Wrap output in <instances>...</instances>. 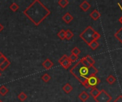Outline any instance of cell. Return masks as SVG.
I'll list each match as a JSON object with an SVG mask.
<instances>
[{"instance_id": "8992f818", "label": "cell", "mask_w": 122, "mask_h": 102, "mask_svg": "<svg viewBox=\"0 0 122 102\" xmlns=\"http://www.w3.org/2000/svg\"><path fill=\"white\" fill-rule=\"evenodd\" d=\"M59 64L66 70H67L68 68L70 67L71 66V60H69V57L66 55H64L59 60Z\"/></svg>"}, {"instance_id": "30bf717a", "label": "cell", "mask_w": 122, "mask_h": 102, "mask_svg": "<svg viewBox=\"0 0 122 102\" xmlns=\"http://www.w3.org/2000/svg\"><path fill=\"white\" fill-rule=\"evenodd\" d=\"M80 8H81V9L83 11H84V12H86V11H87L90 8H91V4L87 1H84L81 4H80Z\"/></svg>"}, {"instance_id": "7402d4cb", "label": "cell", "mask_w": 122, "mask_h": 102, "mask_svg": "<svg viewBox=\"0 0 122 102\" xmlns=\"http://www.w3.org/2000/svg\"><path fill=\"white\" fill-rule=\"evenodd\" d=\"M69 1L68 0H59L58 1V4L61 7V8H65L66 6L69 4Z\"/></svg>"}, {"instance_id": "1f68e13d", "label": "cell", "mask_w": 122, "mask_h": 102, "mask_svg": "<svg viewBox=\"0 0 122 102\" xmlns=\"http://www.w3.org/2000/svg\"><path fill=\"white\" fill-rule=\"evenodd\" d=\"M119 22H120V23L122 24V17L119 19Z\"/></svg>"}, {"instance_id": "cb8c5ba5", "label": "cell", "mask_w": 122, "mask_h": 102, "mask_svg": "<svg viewBox=\"0 0 122 102\" xmlns=\"http://www.w3.org/2000/svg\"><path fill=\"white\" fill-rule=\"evenodd\" d=\"M51 79V76H50L49 74H46V73L44 74V75H43L42 77H41V80H42L44 82H49Z\"/></svg>"}, {"instance_id": "7c38bea8", "label": "cell", "mask_w": 122, "mask_h": 102, "mask_svg": "<svg viewBox=\"0 0 122 102\" xmlns=\"http://www.w3.org/2000/svg\"><path fill=\"white\" fill-rule=\"evenodd\" d=\"M62 89H63V91H64V93L69 94V93H71L73 91V87H72V86L69 83H66V84H65L63 86Z\"/></svg>"}, {"instance_id": "ffe728a7", "label": "cell", "mask_w": 122, "mask_h": 102, "mask_svg": "<svg viewBox=\"0 0 122 102\" xmlns=\"http://www.w3.org/2000/svg\"><path fill=\"white\" fill-rule=\"evenodd\" d=\"M88 45H89L92 50H96V49L99 47V43H98L97 40H94V41H92L91 43H89Z\"/></svg>"}, {"instance_id": "e575fe53", "label": "cell", "mask_w": 122, "mask_h": 102, "mask_svg": "<svg viewBox=\"0 0 122 102\" xmlns=\"http://www.w3.org/2000/svg\"><path fill=\"white\" fill-rule=\"evenodd\" d=\"M0 102H2V101H1V100H0Z\"/></svg>"}, {"instance_id": "277c9868", "label": "cell", "mask_w": 122, "mask_h": 102, "mask_svg": "<svg viewBox=\"0 0 122 102\" xmlns=\"http://www.w3.org/2000/svg\"><path fill=\"white\" fill-rule=\"evenodd\" d=\"M97 102H111L112 97L104 89L100 91L99 94L94 99Z\"/></svg>"}, {"instance_id": "7a4b0ae2", "label": "cell", "mask_w": 122, "mask_h": 102, "mask_svg": "<svg viewBox=\"0 0 122 102\" xmlns=\"http://www.w3.org/2000/svg\"><path fill=\"white\" fill-rule=\"evenodd\" d=\"M23 13L34 24L38 26L51 13V11L40 1L36 0Z\"/></svg>"}, {"instance_id": "5bb4252c", "label": "cell", "mask_w": 122, "mask_h": 102, "mask_svg": "<svg viewBox=\"0 0 122 102\" xmlns=\"http://www.w3.org/2000/svg\"><path fill=\"white\" fill-rule=\"evenodd\" d=\"M114 36H115V38H116L120 43H122V28H119V29L116 32V33L114 34Z\"/></svg>"}, {"instance_id": "d6a6232c", "label": "cell", "mask_w": 122, "mask_h": 102, "mask_svg": "<svg viewBox=\"0 0 122 102\" xmlns=\"http://www.w3.org/2000/svg\"><path fill=\"white\" fill-rule=\"evenodd\" d=\"M3 55H4L2 54V53H1V52H0V58H1Z\"/></svg>"}, {"instance_id": "d4e9b609", "label": "cell", "mask_w": 122, "mask_h": 102, "mask_svg": "<svg viewBox=\"0 0 122 102\" xmlns=\"http://www.w3.org/2000/svg\"><path fill=\"white\" fill-rule=\"evenodd\" d=\"M18 98H19V99L20 101L24 102V101L26 99L27 96H26V94L24 92H21V93L18 95Z\"/></svg>"}, {"instance_id": "484cf974", "label": "cell", "mask_w": 122, "mask_h": 102, "mask_svg": "<svg viewBox=\"0 0 122 102\" xmlns=\"http://www.w3.org/2000/svg\"><path fill=\"white\" fill-rule=\"evenodd\" d=\"M80 53H81V50H80L79 48H77V47H74V48L72 49V50H71V54H74V55H77V56H78Z\"/></svg>"}, {"instance_id": "5b68a950", "label": "cell", "mask_w": 122, "mask_h": 102, "mask_svg": "<svg viewBox=\"0 0 122 102\" xmlns=\"http://www.w3.org/2000/svg\"><path fill=\"white\" fill-rule=\"evenodd\" d=\"M99 83H100V80L96 75L91 76L87 80L86 84H84V87L86 89H92V88H95Z\"/></svg>"}, {"instance_id": "ac0fdd59", "label": "cell", "mask_w": 122, "mask_h": 102, "mask_svg": "<svg viewBox=\"0 0 122 102\" xmlns=\"http://www.w3.org/2000/svg\"><path fill=\"white\" fill-rule=\"evenodd\" d=\"M85 60H86V61L88 62V63H89L91 65H93L94 66V65L95 64V60L90 56V55H86V56H85L84 58Z\"/></svg>"}, {"instance_id": "e0dca14e", "label": "cell", "mask_w": 122, "mask_h": 102, "mask_svg": "<svg viewBox=\"0 0 122 102\" xmlns=\"http://www.w3.org/2000/svg\"><path fill=\"white\" fill-rule=\"evenodd\" d=\"M73 37H74V33H73L71 30H69V29L66 30V40H71Z\"/></svg>"}, {"instance_id": "4dcf8cb0", "label": "cell", "mask_w": 122, "mask_h": 102, "mask_svg": "<svg viewBox=\"0 0 122 102\" xmlns=\"http://www.w3.org/2000/svg\"><path fill=\"white\" fill-rule=\"evenodd\" d=\"M3 29H4V26L0 23V32H1L3 31Z\"/></svg>"}, {"instance_id": "836d02e7", "label": "cell", "mask_w": 122, "mask_h": 102, "mask_svg": "<svg viewBox=\"0 0 122 102\" xmlns=\"http://www.w3.org/2000/svg\"><path fill=\"white\" fill-rule=\"evenodd\" d=\"M1 76V72H0V77Z\"/></svg>"}, {"instance_id": "9a60e30c", "label": "cell", "mask_w": 122, "mask_h": 102, "mask_svg": "<svg viewBox=\"0 0 122 102\" xmlns=\"http://www.w3.org/2000/svg\"><path fill=\"white\" fill-rule=\"evenodd\" d=\"M10 62H9V60L7 59L5 62H4L3 63H2V65L0 66V70L1 71H4V70H5V69L6 68H7L9 66V65H10Z\"/></svg>"}, {"instance_id": "ba28073f", "label": "cell", "mask_w": 122, "mask_h": 102, "mask_svg": "<svg viewBox=\"0 0 122 102\" xmlns=\"http://www.w3.org/2000/svg\"><path fill=\"white\" fill-rule=\"evenodd\" d=\"M89 16L94 21H97L101 17V13L97 9H94L93 11H92V13L89 14Z\"/></svg>"}, {"instance_id": "4316f807", "label": "cell", "mask_w": 122, "mask_h": 102, "mask_svg": "<svg viewBox=\"0 0 122 102\" xmlns=\"http://www.w3.org/2000/svg\"><path fill=\"white\" fill-rule=\"evenodd\" d=\"M69 60H71V62H76L78 60L79 57L77 55H74V54H71L70 56H69Z\"/></svg>"}, {"instance_id": "f1b7e54d", "label": "cell", "mask_w": 122, "mask_h": 102, "mask_svg": "<svg viewBox=\"0 0 122 102\" xmlns=\"http://www.w3.org/2000/svg\"><path fill=\"white\" fill-rule=\"evenodd\" d=\"M7 60V58L4 56V55H3L1 58H0V66L2 65V63L4 62H5L6 60Z\"/></svg>"}, {"instance_id": "52a82bcc", "label": "cell", "mask_w": 122, "mask_h": 102, "mask_svg": "<svg viewBox=\"0 0 122 102\" xmlns=\"http://www.w3.org/2000/svg\"><path fill=\"white\" fill-rule=\"evenodd\" d=\"M42 66L46 69V70H49L51 69L53 66H54V62L49 58L46 59L43 63H42Z\"/></svg>"}, {"instance_id": "d6986e66", "label": "cell", "mask_w": 122, "mask_h": 102, "mask_svg": "<svg viewBox=\"0 0 122 102\" xmlns=\"http://www.w3.org/2000/svg\"><path fill=\"white\" fill-rule=\"evenodd\" d=\"M107 82L109 84H113L115 82H116V78L112 75H110L107 77Z\"/></svg>"}, {"instance_id": "6da1fadb", "label": "cell", "mask_w": 122, "mask_h": 102, "mask_svg": "<svg viewBox=\"0 0 122 102\" xmlns=\"http://www.w3.org/2000/svg\"><path fill=\"white\" fill-rule=\"evenodd\" d=\"M70 73L84 86L89 77L97 75L98 70L94 66L88 63L83 58L71 68Z\"/></svg>"}, {"instance_id": "83f0119b", "label": "cell", "mask_w": 122, "mask_h": 102, "mask_svg": "<svg viewBox=\"0 0 122 102\" xmlns=\"http://www.w3.org/2000/svg\"><path fill=\"white\" fill-rule=\"evenodd\" d=\"M100 37H101V35L97 31H96L94 33V35H93V39H94V40H97H97H99L100 38Z\"/></svg>"}, {"instance_id": "4fadbf2b", "label": "cell", "mask_w": 122, "mask_h": 102, "mask_svg": "<svg viewBox=\"0 0 122 102\" xmlns=\"http://www.w3.org/2000/svg\"><path fill=\"white\" fill-rule=\"evenodd\" d=\"M99 93H100V91H99L97 87L92 88V89H91V90H90V95L92 97V98H93L94 99L99 94Z\"/></svg>"}, {"instance_id": "44dd1931", "label": "cell", "mask_w": 122, "mask_h": 102, "mask_svg": "<svg viewBox=\"0 0 122 102\" xmlns=\"http://www.w3.org/2000/svg\"><path fill=\"white\" fill-rule=\"evenodd\" d=\"M9 92V89L4 85H2L0 87V94L1 96H5L7 93Z\"/></svg>"}, {"instance_id": "603a6c76", "label": "cell", "mask_w": 122, "mask_h": 102, "mask_svg": "<svg viewBox=\"0 0 122 102\" xmlns=\"http://www.w3.org/2000/svg\"><path fill=\"white\" fill-rule=\"evenodd\" d=\"M19 6L16 3H15V2H13V3L10 5V6H9V9H10L13 12H16V11L19 9Z\"/></svg>"}, {"instance_id": "f546056e", "label": "cell", "mask_w": 122, "mask_h": 102, "mask_svg": "<svg viewBox=\"0 0 122 102\" xmlns=\"http://www.w3.org/2000/svg\"><path fill=\"white\" fill-rule=\"evenodd\" d=\"M114 102H122V95L119 96L114 101Z\"/></svg>"}, {"instance_id": "3957f363", "label": "cell", "mask_w": 122, "mask_h": 102, "mask_svg": "<svg viewBox=\"0 0 122 102\" xmlns=\"http://www.w3.org/2000/svg\"><path fill=\"white\" fill-rule=\"evenodd\" d=\"M96 32V31L91 26H87L84 31L79 35V37L86 43V44H89L91 43L92 41H94L93 39V35L94 34V33Z\"/></svg>"}, {"instance_id": "8fae6325", "label": "cell", "mask_w": 122, "mask_h": 102, "mask_svg": "<svg viewBox=\"0 0 122 102\" xmlns=\"http://www.w3.org/2000/svg\"><path fill=\"white\" fill-rule=\"evenodd\" d=\"M79 99L82 102H85L86 101H87L89 98V94L85 92V91H83L79 95Z\"/></svg>"}, {"instance_id": "9c48e42d", "label": "cell", "mask_w": 122, "mask_h": 102, "mask_svg": "<svg viewBox=\"0 0 122 102\" xmlns=\"http://www.w3.org/2000/svg\"><path fill=\"white\" fill-rule=\"evenodd\" d=\"M62 19H63V21H64L65 23H71V21H73L74 17H73V16H72L70 13L67 12V13H66L63 16Z\"/></svg>"}, {"instance_id": "2e32d148", "label": "cell", "mask_w": 122, "mask_h": 102, "mask_svg": "<svg viewBox=\"0 0 122 102\" xmlns=\"http://www.w3.org/2000/svg\"><path fill=\"white\" fill-rule=\"evenodd\" d=\"M58 37L61 39V40H65L66 39V31H64V29H61L57 34Z\"/></svg>"}]
</instances>
